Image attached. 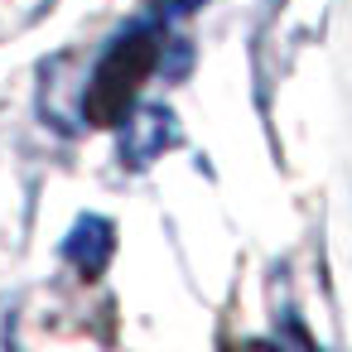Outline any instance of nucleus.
<instances>
[{
  "mask_svg": "<svg viewBox=\"0 0 352 352\" xmlns=\"http://www.w3.org/2000/svg\"><path fill=\"white\" fill-rule=\"evenodd\" d=\"M160 63H164V15L155 10V15L135 20L131 30H121V34L111 39V49L102 54L92 82H87V92H82V121H87V126H116V121L131 111L140 82H145Z\"/></svg>",
  "mask_w": 352,
  "mask_h": 352,
  "instance_id": "nucleus-1",
  "label": "nucleus"
},
{
  "mask_svg": "<svg viewBox=\"0 0 352 352\" xmlns=\"http://www.w3.org/2000/svg\"><path fill=\"white\" fill-rule=\"evenodd\" d=\"M116 126H121V160H126L131 169L155 164V160H160V155L179 140L174 111H169V107H160V102H145V107L126 111Z\"/></svg>",
  "mask_w": 352,
  "mask_h": 352,
  "instance_id": "nucleus-2",
  "label": "nucleus"
},
{
  "mask_svg": "<svg viewBox=\"0 0 352 352\" xmlns=\"http://www.w3.org/2000/svg\"><path fill=\"white\" fill-rule=\"evenodd\" d=\"M111 251H116V227H111L107 217H97V212L78 217V222L68 227V236H63V256L73 261V270H78L82 280H97V275L107 270Z\"/></svg>",
  "mask_w": 352,
  "mask_h": 352,
  "instance_id": "nucleus-3",
  "label": "nucleus"
}]
</instances>
